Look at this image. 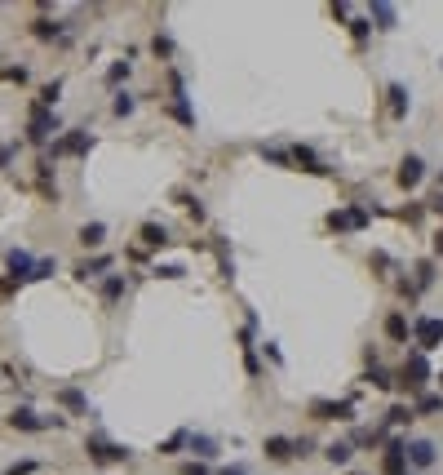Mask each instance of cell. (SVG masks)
<instances>
[{
    "label": "cell",
    "mask_w": 443,
    "mask_h": 475,
    "mask_svg": "<svg viewBox=\"0 0 443 475\" xmlns=\"http://www.w3.org/2000/svg\"><path fill=\"white\" fill-rule=\"evenodd\" d=\"M84 453H89L93 467H120V462H129V444H116V440H107V435H89V440H84Z\"/></svg>",
    "instance_id": "obj_1"
},
{
    "label": "cell",
    "mask_w": 443,
    "mask_h": 475,
    "mask_svg": "<svg viewBox=\"0 0 443 475\" xmlns=\"http://www.w3.org/2000/svg\"><path fill=\"white\" fill-rule=\"evenodd\" d=\"M430 378H435V374H430V360L421 356V351H408V360H403V369H399V387L412 391V395H421Z\"/></svg>",
    "instance_id": "obj_2"
},
{
    "label": "cell",
    "mask_w": 443,
    "mask_h": 475,
    "mask_svg": "<svg viewBox=\"0 0 443 475\" xmlns=\"http://www.w3.org/2000/svg\"><path fill=\"white\" fill-rule=\"evenodd\" d=\"M89 147H93L89 129H62V134L49 143V160H58V156H84Z\"/></svg>",
    "instance_id": "obj_3"
},
{
    "label": "cell",
    "mask_w": 443,
    "mask_h": 475,
    "mask_svg": "<svg viewBox=\"0 0 443 475\" xmlns=\"http://www.w3.org/2000/svg\"><path fill=\"white\" fill-rule=\"evenodd\" d=\"M412 342H417L421 356L435 351V347H443V320H439V315H417V320H412Z\"/></svg>",
    "instance_id": "obj_4"
},
{
    "label": "cell",
    "mask_w": 443,
    "mask_h": 475,
    "mask_svg": "<svg viewBox=\"0 0 443 475\" xmlns=\"http://www.w3.org/2000/svg\"><path fill=\"white\" fill-rule=\"evenodd\" d=\"M53 134H62V120H58V111L31 107V120H27V143H49Z\"/></svg>",
    "instance_id": "obj_5"
},
{
    "label": "cell",
    "mask_w": 443,
    "mask_h": 475,
    "mask_svg": "<svg viewBox=\"0 0 443 475\" xmlns=\"http://www.w3.org/2000/svg\"><path fill=\"white\" fill-rule=\"evenodd\" d=\"M168 89H173V102H168V111H173V120H177V125H182V129H195V111H191V102H186V80L177 76V71H173V76H168Z\"/></svg>",
    "instance_id": "obj_6"
},
{
    "label": "cell",
    "mask_w": 443,
    "mask_h": 475,
    "mask_svg": "<svg viewBox=\"0 0 443 475\" xmlns=\"http://www.w3.org/2000/svg\"><path fill=\"white\" fill-rule=\"evenodd\" d=\"M328 227L333 231H364L368 227V209L364 204H342V209L328 213Z\"/></svg>",
    "instance_id": "obj_7"
},
{
    "label": "cell",
    "mask_w": 443,
    "mask_h": 475,
    "mask_svg": "<svg viewBox=\"0 0 443 475\" xmlns=\"http://www.w3.org/2000/svg\"><path fill=\"white\" fill-rule=\"evenodd\" d=\"M310 417H319V422H351L355 404L351 400H310Z\"/></svg>",
    "instance_id": "obj_8"
},
{
    "label": "cell",
    "mask_w": 443,
    "mask_h": 475,
    "mask_svg": "<svg viewBox=\"0 0 443 475\" xmlns=\"http://www.w3.org/2000/svg\"><path fill=\"white\" fill-rule=\"evenodd\" d=\"M435 462H439L435 440H408V471H430Z\"/></svg>",
    "instance_id": "obj_9"
},
{
    "label": "cell",
    "mask_w": 443,
    "mask_h": 475,
    "mask_svg": "<svg viewBox=\"0 0 443 475\" xmlns=\"http://www.w3.org/2000/svg\"><path fill=\"white\" fill-rule=\"evenodd\" d=\"M381 471L385 475H408V440H390V444H385Z\"/></svg>",
    "instance_id": "obj_10"
},
{
    "label": "cell",
    "mask_w": 443,
    "mask_h": 475,
    "mask_svg": "<svg viewBox=\"0 0 443 475\" xmlns=\"http://www.w3.org/2000/svg\"><path fill=\"white\" fill-rule=\"evenodd\" d=\"M5 267H9V280H18V284H31V271H36V258L27 254V249H9V258H5Z\"/></svg>",
    "instance_id": "obj_11"
},
{
    "label": "cell",
    "mask_w": 443,
    "mask_h": 475,
    "mask_svg": "<svg viewBox=\"0 0 443 475\" xmlns=\"http://www.w3.org/2000/svg\"><path fill=\"white\" fill-rule=\"evenodd\" d=\"M421 178H426V160H421V156H403L394 182H399L403 191H412V187H421Z\"/></svg>",
    "instance_id": "obj_12"
},
{
    "label": "cell",
    "mask_w": 443,
    "mask_h": 475,
    "mask_svg": "<svg viewBox=\"0 0 443 475\" xmlns=\"http://www.w3.org/2000/svg\"><path fill=\"white\" fill-rule=\"evenodd\" d=\"M368 23H377V32H394L399 14H394V5H385V0H372L368 5Z\"/></svg>",
    "instance_id": "obj_13"
},
{
    "label": "cell",
    "mask_w": 443,
    "mask_h": 475,
    "mask_svg": "<svg viewBox=\"0 0 443 475\" xmlns=\"http://www.w3.org/2000/svg\"><path fill=\"white\" fill-rule=\"evenodd\" d=\"M262 453H266L270 462H288V458H297V453H293V440H288V435H266Z\"/></svg>",
    "instance_id": "obj_14"
},
{
    "label": "cell",
    "mask_w": 443,
    "mask_h": 475,
    "mask_svg": "<svg viewBox=\"0 0 443 475\" xmlns=\"http://www.w3.org/2000/svg\"><path fill=\"white\" fill-rule=\"evenodd\" d=\"M111 263H116V258H107V254L102 258H84V263L75 267V276H80V280H98V276L111 271Z\"/></svg>",
    "instance_id": "obj_15"
},
{
    "label": "cell",
    "mask_w": 443,
    "mask_h": 475,
    "mask_svg": "<svg viewBox=\"0 0 443 475\" xmlns=\"http://www.w3.org/2000/svg\"><path fill=\"white\" fill-rule=\"evenodd\" d=\"M138 236H142L147 249H168V245H173V240H168V227H160V222H142Z\"/></svg>",
    "instance_id": "obj_16"
},
{
    "label": "cell",
    "mask_w": 443,
    "mask_h": 475,
    "mask_svg": "<svg viewBox=\"0 0 443 475\" xmlns=\"http://www.w3.org/2000/svg\"><path fill=\"white\" fill-rule=\"evenodd\" d=\"M58 404H67L71 413H89V395L80 387H58Z\"/></svg>",
    "instance_id": "obj_17"
},
{
    "label": "cell",
    "mask_w": 443,
    "mask_h": 475,
    "mask_svg": "<svg viewBox=\"0 0 443 475\" xmlns=\"http://www.w3.org/2000/svg\"><path fill=\"white\" fill-rule=\"evenodd\" d=\"M385 98H390V116L394 120H403L412 111V98H408V89H403V85H390V89H385Z\"/></svg>",
    "instance_id": "obj_18"
},
{
    "label": "cell",
    "mask_w": 443,
    "mask_h": 475,
    "mask_svg": "<svg viewBox=\"0 0 443 475\" xmlns=\"http://www.w3.org/2000/svg\"><path fill=\"white\" fill-rule=\"evenodd\" d=\"M75 240H80L84 249H98L102 240H107V222H84V227L75 231Z\"/></svg>",
    "instance_id": "obj_19"
},
{
    "label": "cell",
    "mask_w": 443,
    "mask_h": 475,
    "mask_svg": "<svg viewBox=\"0 0 443 475\" xmlns=\"http://www.w3.org/2000/svg\"><path fill=\"white\" fill-rule=\"evenodd\" d=\"M293 160H297V165H306V173H333V169H328V165L319 160L315 151H310L306 143H297V147H293Z\"/></svg>",
    "instance_id": "obj_20"
},
{
    "label": "cell",
    "mask_w": 443,
    "mask_h": 475,
    "mask_svg": "<svg viewBox=\"0 0 443 475\" xmlns=\"http://www.w3.org/2000/svg\"><path fill=\"white\" fill-rule=\"evenodd\" d=\"M408 333H412V324H408V315H403V311H390V315H385V338L408 342Z\"/></svg>",
    "instance_id": "obj_21"
},
{
    "label": "cell",
    "mask_w": 443,
    "mask_h": 475,
    "mask_svg": "<svg viewBox=\"0 0 443 475\" xmlns=\"http://www.w3.org/2000/svg\"><path fill=\"white\" fill-rule=\"evenodd\" d=\"M412 417H417V413H412V404H390V413H385V422L377 426V431L385 435V431H390V426H408Z\"/></svg>",
    "instance_id": "obj_22"
},
{
    "label": "cell",
    "mask_w": 443,
    "mask_h": 475,
    "mask_svg": "<svg viewBox=\"0 0 443 475\" xmlns=\"http://www.w3.org/2000/svg\"><path fill=\"white\" fill-rule=\"evenodd\" d=\"M31 36H36V40H67L62 23H49V18H36V23H31Z\"/></svg>",
    "instance_id": "obj_23"
},
{
    "label": "cell",
    "mask_w": 443,
    "mask_h": 475,
    "mask_svg": "<svg viewBox=\"0 0 443 475\" xmlns=\"http://www.w3.org/2000/svg\"><path fill=\"white\" fill-rule=\"evenodd\" d=\"M191 453H195V462L218 458V440H213V435H195V431H191Z\"/></svg>",
    "instance_id": "obj_24"
},
{
    "label": "cell",
    "mask_w": 443,
    "mask_h": 475,
    "mask_svg": "<svg viewBox=\"0 0 443 475\" xmlns=\"http://www.w3.org/2000/svg\"><path fill=\"white\" fill-rule=\"evenodd\" d=\"M324 458L333 462V467H346V462L355 458V444H351V440H333V444L324 449Z\"/></svg>",
    "instance_id": "obj_25"
},
{
    "label": "cell",
    "mask_w": 443,
    "mask_h": 475,
    "mask_svg": "<svg viewBox=\"0 0 443 475\" xmlns=\"http://www.w3.org/2000/svg\"><path fill=\"white\" fill-rule=\"evenodd\" d=\"M134 111H138V98L129 94V89H120V94L111 98V116H120V120H125V116H134Z\"/></svg>",
    "instance_id": "obj_26"
},
{
    "label": "cell",
    "mask_w": 443,
    "mask_h": 475,
    "mask_svg": "<svg viewBox=\"0 0 443 475\" xmlns=\"http://www.w3.org/2000/svg\"><path fill=\"white\" fill-rule=\"evenodd\" d=\"M173 200H177V204H182V209H186V213H191V218H195V222H204V204H200V195H191V191H173Z\"/></svg>",
    "instance_id": "obj_27"
},
{
    "label": "cell",
    "mask_w": 443,
    "mask_h": 475,
    "mask_svg": "<svg viewBox=\"0 0 443 475\" xmlns=\"http://www.w3.org/2000/svg\"><path fill=\"white\" fill-rule=\"evenodd\" d=\"M257 151H262V160L279 165V169H288V165H293V151H284V147H266V143H262Z\"/></svg>",
    "instance_id": "obj_28"
},
{
    "label": "cell",
    "mask_w": 443,
    "mask_h": 475,
    "mask_svg": "<svg viewBox=\"0 0 443 475\" xmlns=\"http://www.w3.org/2000/svg\"><path fill=\"white\" fill-rule=\"evenodd\" d=\"M177 449H191V426H182V431H173L164 444H160V453H177Z\"/></svg>",
    "instance_id": "obj_29"
},
{
    "label": "cell",
    "mask_w": 443,
    "mask_h": 475,
    "mask_svg": "<svg viewBox=\"0 0 443 475\" xmlns=\"http://www.w3.org/2000/svg\"><path fill=\"white\" fill-rule=\"evenodd\" d=\"M58 98H62V80H53V85H45V89H40V98H36V107L53 111V107H58Z\"/></svg>",
    "instance_id": "obj_30"
},
{
    "label": "cell",
    "mask_w": 443,
    "mask_h": 475,
    "mask_svg": "<svg viewBox=\"0 0 443 475\" xmlns=\"http://www.w3.org/2000/svg\"><path fill=\"white\" fill-rule=\"evenodd\" d=\"M364 382H368V387H377V391H390V387H394V382H390V374H385L381 365H372L368 374H364Z\"/></svg>",
    "instance_id": "obj_31"
},
{
    "label": "cell",
    "mask_w": 443,
    "mask_h": 475,
    "mask_svg": "<svg viewBox=\"0 0 443 475\" xmlns=\"http://www.w3.org/2000/svg\"><path fill=\"white\" fill-rule=\"evenodd\" d=\"M412 413H443V395H417Z\"/></svg>",
    "instance_id": "obj_32"
},
{
    "label": "cell",
    "mask_w": 443,
    "mask_h": 475,
    "mask_svg": "<svg viewBox=\"0 0 443 475\" xmlns=\"http://www.w3.org/2000/svg\"><path fill=\"white\" fill-rule=\"evenodd\" d=\"M213 249H218V267H222V280H235V263H231V254H226V245L218 240V245H213Z\"/></svg>",
    "instance_id": "obj_33"
},
{
    "label": "cell",
    "mask_w": 443,
    "mask_h": 475,
    "mask_svg": "<svg viewBox=\"0 0 443 475\" xmlns=\"http://www.w3.org/2000/svg\"><path fill=\"white\" fill-rule=\"evenodd\" d=\"M102 297H107V302H116V297H125V276H111V280L102 284Z\"/></svg>",
    "instance_id": "obj_34"
},
{
    "label": "cell",
    "mask_w": 443,
    "mask_h": 475,
    "mask_svg": "<svg viewBox=\"0 0 443 475\" xmlns=\"http://www.w3.org/2000/svg\"><path fill=\"white\" fill-rule=\"evenodd\" d=\"M151 276H160V280H182L186 271H182V267H177V263H164V267L155 263V271H151Z\"/></svg>",
    "instance_id": "obj_35"
},
{
    "label": "cell",
    "mask_w": 443,
    "mask_h": 475,
    "mask_svg": "<svg viewBox=\"0 0 443 475\" xmlns=\"http://www.w3.org/2000/svg\"><path fill=\"white\" fill-rule=\"evenodd\" d=\"M435 284V263H417V289Z\"/></svg>",
    "instance_id": "obj_36"
},
{
    "label": "cell",
    "mask_w": 443,
    "mask_h": 475,
    "mask_svg": "<svg viewBox=\"0 0 443 475\" xmlns=\"http://www.w3.org/2000/svg\"><path fill=\"white\" fill-rule=\"evenodd\" d=\"M53 267H58L53 258H36V271H31V280H49V276H53Z\"/></svg>",
    "instance_id": "obj_37"
},
{
    "label": "cell",
    "mask_w": 443,
    "mask_h": 475,
    "mask_svg": "<svg viewBox=\"0 0 443 475\" xmlns=\"http://www.w3.org/2000/svg\"><path fill=\"white\" fill-rule=\"evenodd\" d=\"M368 32H372V23H368V18H355V23H351V36H355V40H368Z\"/></svg>",
    "instance_id": "obj_38"
},
{
    "label": "cell",
    "mask_w": 443,
    "mask_h": 475,
    "mask_svg": "<svg viewBox=\"0 0 443 475\" xmlns=\"http://www.w3.org/2000/svg\"><path fill=\"white\" fill-rule=\"evenodd\" d=\"M421 213H426V204H408V209H403L399 218L408 222V227H417V222H421Z\"/></svg>",
    "instance_id": "obj_39"
},
{
    "label": "cell",
    "mask_w": 443,
    "mask_h": 475,
    "mask_svg": "<svg viewBox=\"0 0 443 475\" xmlns=\"http://www.w3.org/2000/svg\"><path fill=\"white\" fill-rule=\"evenodd\" d=\"M120 80H129V62H116V67L107 71V85H120Z\"/></svg>",
    "instance_id": "obj_40"
},
{
    "label": "cell",
    "mask_w": 443,
    "mask_h": 475,
    "mask_svg": "<svg viewBox=\"0 0 443 475\" xmlns=\"http://www.w3.org/2000/svg\"><path fill=\"white\" fill-rule=\"evenodd\" d=\"M293 453H297V458H310V453H315V440H310V435H301V440H293Z\"/></svg>",
    "instance_id": "obj_41"
},
{
    "label": "cell",
    "mask_w": 443,
    "mask_h": 475,
    "mask_svg": "<svg viewBox=\"0 0 443 475\" xmlns=\"http://www.w3.org/2000/svg\"><path fill=\"white\" fill-rule=\"evenodd\" d=\"M31 471H40V462H14L5 475H31Z\"/></svg>",
    "instance_id": "obj_42"
},
{
    "label": "cell",
    "mask_w": 443,
    "mask_h": 475,
    "mask_svg": "<svg viewBox=\"0 0 443 475\" xmlns=\"http://www.w3.org/2000/svg\"><path fill=\"white\" fill-rule=\"evenodd\" d=\"M182 475H213V471H209V462H186Z\"/></svg>",
    "instance_id": "obj_43"
},
{
    "label": "cell",
    "mask_w": 443,
    "mask_h": 475,
    "mask_svg": "<svg viewBox=\"0 0 443 475\" xmlns=\"http://www.w3.org/2000/svg\"><path fill=\"white\" fill-rule=\"evenodd\" d=\"M426 209H430V213H439V218H443V187H439V191H435V195L426 200Z\"/></svg>",
    "instance_id": "obj_44"
},
{
    "label": "cell",
    "mask_w": 443,
    "mask_h": 475,
    "mask_svg": "<svg viewBox=\"0 0 443 475\" xmlns=\"http://www.w3.org/2000/svg\"><path fill=\"white\" fill-rule=\"evenodd\" d=\"M5 80H14V85H23V80H27V67H5Z\"/></svg>",
    "instance_id": "obj_45"
},
{
    "label": "cell",
    "mask_w": 443,
    "mask_h": 475,
    "mask_svg": "<svg viewBox=\"0 0 443 475\" xmlns=\"http://www.w3.org/2000/svg\"><path fill=\"white\" fill-rule=\"evenodd\" d=\"M155 53H164V58H168V53H173V40H168V36H155Z\"/></svg>",
    "instance_id": "obj_46"
},
{
    "label": "cell",
    "mask_w": 443,
    "mask_h": 475,
    "mask_svg": "<svg viewBox=\"0 0 443 475\" xmlns=\"http://www.w3.org/2000/svg\"><path fill=\"white\" fill-rule=\"evenodd\" d=\"M262 351H266V356L275 360V365H284V356H279V347H275V342H262Z\"/></svg>",
    "instance_id": "obj_47"
},
{
    "label": "cell",
    "mask_w": 443,
    "mask_h": 475,
    "mask_svg": "<svg viewBox=\"0 0 443 475\" xmlns=\"http://www.w3.org/2000/svg\"><path fill=\"white\" fill-rule=\"evenodd\" d=\"M9 160H14V147H0V169H5Z\"/></svg>",
    "instance_id": "obj_48"
},
{
    "label": "cell",
    "mask_w": 443,
    "mask_h": 475,
    "mask_svg": "<svg viewBox=\"0 0 443 475\" xmlns=\"http://www.w3.org/2000/svg\"><path fill=\"white\" fill-rule=\"evenodd\" d=\"M435 258H443V227L435 231Z\"/></svg>",
    "instance_id": "obj_49"
},
{
    "label": "cell",
    "mask_w": 443,
    "mask_h": 475,
    "mask_svg": "<svg viewBox=\"0 0 443 475\" xmlns=\"http://www.w3.org/2000/svg\"><path fill=\"white\" fill-rule=\"evenodd\" d=\"M218 475H244V467H226V471H218Z\"/></svg>",
    "instance_id": "obj_50"
},
{
    "label": "cell",
    "mask_w": 443,
    "mask_h": 475,
    "mask_svg": "<svg viewBox=\"0 0 443 475\" xmlns=\"http://www.w3.org/2000/svg\"><path fill=\"white\" fill-rule=\"evenodd\" d=\"M435 382H439V391H443V374H439V378H435Z\"/></svg>",
    "instance_id": "obj_51"
},
{
    "label": "cell",
    "mask_w": 443,
    "mask_h": 475,
    "mask_svg": "<svg viewBox=\"0 0 443 475\" xmlns=\"http://www.w3.org/2000/svg\"><path fill=\"white\" fill-rule=\"evenodd\" d=\"M408 475H417V471H408Z\"/></svg>",
    "instance_id": "obj_52"
},
{
    "label": "cell",
    "mask_w": 443,
    "mask_h": 475,
    "mask_svg": "<svg viewBox=\"0 0 443 475\" xmlns=\"http://www.w3.org/2000/svg\"><path fill=\"white\" fill-rule=\"evenodd\" d=\"M439 182H443V178H439Z\"/></svg>",
    "instance_id": "obj_53"
}]
</instances>
